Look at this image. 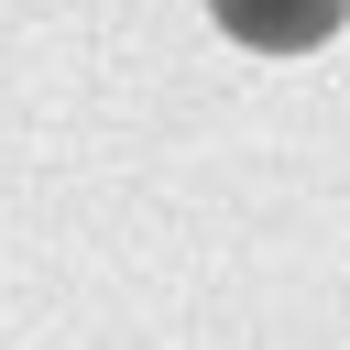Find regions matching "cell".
<instances>
[{"instance_id":"1","label":"cell","mask_w":350,"mask_h":350,"mask_svg":"<svg viewBox=\"0 0 350 350\" xmlns=\"http://www.w3.org/2000/svg\"><path fill=\"white\" fill-rule=\"evenodd\" d=\"M208 11H219V33L252 44V55H317V44L350 22V0H208Z\"/></svg>"}]
</instances>
